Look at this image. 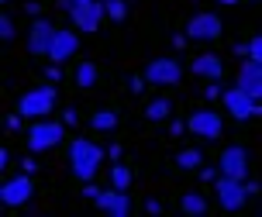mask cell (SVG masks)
<instances>
[{
    "label": "cell",
    "mask_w": 262,
    "mask_h": 217,
    "mask_svg": "<svg viewBox=\"0 0 262 217\" xmlns=\"http://www.w3.org/2000/svg\"><path fill=\"white\" fill-rule=\"evenodd\" d=\"M235 86L245 90L252 100H259V97H262V62L242 59V66H238V76H235Z\"/></svg>",
    "instance_id": "cell-14"
},
{
    "label": "cell",
    "mask_w": 262,
    "mask_h": 217,
    "mask_svg": "<svg viewBox=\"0 0 262 217\" xmlns=\"http://www.w3.org/2000/svg\"><path fill=\"white\" fill-rule=\"evenodd\" d=\"M183 128L190 135H196V138H204V141H217L221 131H224V121H221L217 111H193V114L186 117Z\"/></svg>",
    "instance_id": "cell-6"
},
{
    "label": "cell",
    "mask_w": 262,
    "mask_h": 217,
    "mask_svg": "<svg viewBox=\"0 0 262 217\" xmlns=\"http://www.w3.org/2000/svg\"><path fill=\"white\" fill-rule=\"evenodd\" d=\"M190 73H193V76H200V79H207V83H217V79L224 76V59H221V55H214V52L193 55Z\"/></svg>",
    "instance_id": "cell-16"
},
{
    "label": "cell",
    "mask_w": 262,
    "mask_h": 217,
    "mask_svg": "<svg viewBox=\"0 0 262 217\" xmlns=\"http://www.w3.org/2000/svg\"><path fill=\"white\" fill-rule=\"evenodd\" d=\"M90 124L97 131H111V128H118V114H114V111H97V114L90 117Z\"/></svg>",
    "instance_id": "cell-22"
},
{
    "label": "cell",
    "mask_w": 262,
    "mask_h": 217,
    "mask_svg": "<svg viewBox=\"0 0 262 217\" xmlns=\"http://www.w3.org/2000/svg\"><path fill=\"white\" fill-rule=\"evenodd\" d=\"M55 111V90L35 86L17 97V117H49Z\"/></svg>",
    "instance_id": "cell-3"
},
{
    "label": "cell",
    "mask_w": 262,
    "mask_h": 217,
    "mask_svg": "<svg viewBox=\"0 0 262 217\" xmlns=\"http://www.w3.org/2000/svg\"><path fill=\"white\" fill-rule=\"evenodd\" d=\"M145 210H148V214H162V204H159V200H148Z\"/></svg>",
    "instance_id": "cell-27"
},
{
    "label": "cell",
    "mask_w": 262,
    "mask_h": 217,
    "mask_svg": "<svg viewBox=\"0 0 262 217\" xmlns=\"http://www.w3.org/2000/svg\"><path fill=\"white\" fill-rule=\"evenodd\" d=\"M100 162H104V152H100L90 138H73L69 141V169H73L76 183H90V179L97 176Z\"/></svg>",
    "instance_id": "cell-1"
},
{
    "label": "cell",
    "mask_w": 262,
    "mask_h": 217,
    "mask_svg": "<svg viewBox=\"0 0 262 217\" xmlns=\"http://www.w3.org/2000/svg\"><path fill=\"white\" fill-rule=\"evenodd\" d=\"M97 83H100V66L90 62V59H86V62H79L76 66V86L79 90H93Z\"/></svg>",
    "instance_id": "cell-17"
},
{
    "label": "cell",
    "mask_w": 262,
    "mask_h": 217,
    "mask_svg": "<svg viewBox=\"0 0 262 217\" xmlns=\"http://www.w3.org/2000/svg\"><path fill=\"white\" fill-rule=\"evenodd\" d=\"M97 193H100V190H97V186H90V183H86V186H83V197H86V200H93V197H97Z\"/></svg>",
    "instance_id": "cell-28"
},
{
    "label": "cell",
    "mask_w": 262,
    "mask_h": 217,
    "mask_svg": "<svg viewBox=\"0 0 262 217\" xmlns=\"http://www.w3.org/2000/svg\"><path fill=\"white\" fill-rule=\"evenodd\" d=\"M131 179H135V172H131L128 166L111 169V186H114V190H131Z\"/></svg>",
    "instance_id": "cell-21"
},
{
    "label": "cell",
    "mask_w": 262,
    "mask_h": 217,
    "mask_svg": "<svg viewBox=\"0 0 262 217\" xmlns=\"http://www.w3.org/2000/svg\"><path fill=\"white\" fill-rule=\"evenodd\" d=\"M79 52V31L76 28H55L52 31V41H49V62H69L73 55Z\"/></svg>",
    "instance_id": "cell-5"
},
{
    "label": "cell",
    "mask_w": 262,
    "mask_h": 217,
    "mask_svg": "<svg viewBox=\"0 0 262 217\" xmlns=\"http://www.w3.org/2000/svg\"><path fill=\"white\" fill-rule=\"evenodd\" d=\"M4 169H7V148L0 145V172H4Z\"/></svg>",
    "instance_id": "cell-30"
},
{
    "label": "cell",
    "mask_w": 262,
    "mask_h": 217,
    "mask_svg": "<svg viewBox=\"0 0 262 217\" xmlns=\"http://www.w3.org/2000/svg\"><path fill=\"white\" fill-rule=\"evenodd\" d=\"M200 162H204V155L196 152V148H183V152L176 155V166H180V169H186V172L200 169Z\"/></svg>",
    "instance_id": "cell-20"
},
{
    "label": "cell",
    "mask_w": 262,
    "mask_h": 217,
    "mask_svg": "<svg viewBox=\"0 0 262 217\" xmlns=\"http://www.w3.org/2000/svg\"><path fill=\"white\" fill-rule=\"evenodd\" d=\"M4 4H7V0H0V7H4Z\"/></svg>",
    "instance_id": "cell-33"
},
{
    "label": "cell",
    "mask_w": 262,
    "mask_h": 217,
    "mask_svg": "<svg viewBox=\"0 0 262 217\" xmlns=\"http://www.w3.org/2000/svg\"><path fill=\"white\" fill-rule=\"evenodd\" d=\"M221 31H224V25L214 11H200L186 21V38H193V41H217Z\"/></svg>",
    "instance_id": "cell-7"
},
{
    "label": "cell",
    "mask_w": 262,
    "mask_h": 217,
    "mask_svg": "<svg viewBox=\"0 0 262 217\" xmlns=\"http://www.w3.org/2000/svg\"><path fill=\"white\" fill-rule=\"evenodd\" d=\"M145 83H152V86H176L180 79H183V66L176 62V59H156V62L145 66Z\"/></svg>",
    "instance_id": "cell-9"
},
{
    "label": "cell",
    "mask_w": 262,
    "mask_h": 217,
    "mask_svg": "<svg viewBox=\"0 0 262 217\" xmlns=\"http://www.w3.org/2000/svg\"><path fill=\"white\" fill-rule=\"evenodd\" d=\"M224 7H235V4H242V0H221Z\"/></svg>",
    "instance_id": "cell-32"
},
{
    "label": "cell",
    "mask_w": 262,
    "mask_h": 217,
    "mask_svg": "<svg viewBox=\"0 0 262 217\" xmlns=\"http://www.w3.org/2000/svg\"><path fill=\"white\" fill-rule=\"evenodd\" d=\"M221 100H224L228 114L235 117V121H252V117H259V100H252L245 90H238V86L224 90V93H221Z\"/></svg>",
    "instance_id": "cell-10"
},
{
    "label": "cell",
    "mask_w": 262,
    "mask_h": 217,
    "mask_svg": "<svg viewBox=\"0 0 262 217\" xmlns=\"http://www.w3.org/2000/svg\"><path fill=\"white\" fill-rule=\"evenodd\" d=\"M66 138V128L59 121H49V117H35V124L28 128V148L31 152H49V148H59Z\"/></svg>",
    "instance_id": "cell-2"
},
{
    "label": "cell",
    "mask_w": 262,
    "mask_h": 217,
    "mask_svg": "<svg viewBox=\"0 0 262 217\" xmlns=\"http://www.w3.org/2000/svg\"><path fill=\"white\" fill-rule=\"evenodd\" d=\"M100 4H104V14L111 21H124L128 17V4L124 0H100Z\"/></svg>",
    "instance_id": "cell-23"
},
{
    "label": "cell",
    "mask_w": 262,
    "mask_h": 217,
    "mask_svg": "<svg viewBox=\"0 0 262 217\" xmlns=\"http://www.w3.org/2000/svg\"><path fill=\"white\" fill-rule=\"evenodd\" d=\"M31 193H35L31 176H14L0 186V204L4 207H25L28 200H31Z\"/></svg>",
    "instance_id": "cell-12"
},
{
    "label": "cell",
    "mask_w": 262,
    "mask_h": 217,
    "mask_svg": "<svg viewBox=\"0 0 262 217\" xmlns=\"http://www.w3.org/2000/svg\"><path fill=\"white\" fill-rule=\"evenodd\" d=\"M17 31H14V21L7 17V14H0V41H11Z\"/></svg>",
    "instance_id": "cell-25"
},
{
    "label": "cell",
    "mask_w": 262,
    "mask_h": 217,
    "mask_svg": "<svg viewBox=\"0 0 262 217\" xmlns=\"http://www.w3.org/2000/svg\"><path fill=\"white\" fill-rule=\"evenodd\" d=\"M93 204L100 207L104 214H111V217H128L131 214V197H128V190H100L97 197H93Z\"/></svg>",
    "instance_id": "cell-15"
},
{
    "label": "cell",
    "mask_w": 262,
    "mask_h": 217,
    "mask_svg": "<svg viewBox=\"0 0 262 217\" xmlns=\"http://www.w3.org/2000/svg\"><path fill=\"white\" fill-rule=\"evenodd\" d=\"M214 197H217L221 210H228V214H235V210H242V207L249 204V193H245V186H242V179L221 176V172H217V179H214Z\"/></svg>",
    "instance_id": "cell-4"
},
{
    "label": "cell",
    "mask_w": 262,
    "mask_h": 217,
    "mask_svg": "<svg viewBox=\"0 0 262 217\" xmlns=\"http://www.w3.org/2000/svg\"><path fill=\"white\" fill-rule=\"evenodd\" d=\"M69 17H73V28H79V31H100V25H104V4L100 0H86L79 7H69Z\"/></svg>",
    "instance_id": "cell-11"
},
{
    "label": "cell",
    "mask_w": 262,
    "mask_h": 217,
    "mask_svg": "<svg viewBox=\"0 0 262 217\" xmlns=\"http://www.w3.org/2000/svg\"><path fill=\"white\" fill-rule=\"evenodd\" d=\"M245 59L262 62V38H259V35H252V38H249V45H245Z\"/></svg>",
    "instance_id": "cell-24"
},
{
    "label": "cell",
    "mask_w": 262,
    "mask_h": 217,
    "mask_svg": "<svg viewBox=\"0 0 262 217\" xmlns=\"http://www.w3.org/2000/svg\"><path fill=\"white\" fill-rule=\"evenodd\" d=\"M52 31H55V25L45 21V17H35V21H31V28H28V52H31L35 59H45V55H49Z\"/></svg>",
    "instance_id": "cell-13"
},
{
    "label": "cell",
    "mask_w": 262,
    "mask_h": 217,
    "mask_svg": "<svg viewBox=\"0 0 262 217\" xmlns=\"http://www.w3.org/2000/svg\"><path fill=\"white\" fill-rule=\"evenodd\" d=\"M207 97H210V100H217V97H221V90H217V83H210V86H207Z\"/></svg>",
    "instance_id": "cell-29"
},
{
    "label": "cell",
    "mask_w": 262,
    "mask_h": 217,
    "mask_svg": "<svg viewBox=\"0 0 262 217\" xmlns=\"http://www.w3.org/2000/svg\"><path fill=\"white\" fill-rule=\"evenodd\" d=\"M142 90H145V79L135 76V79H131V93H142Z\"/></svg>",
    "instance_id": "cell-26"
},
{
    "label": "cell",
    "mask_w": 262,
    "mask_h": 217,
    "mask_svg": "<svg viewBox=\"0 0 262 217\" xmlns=\"http://www.w3.org/2000/svg\"><path fill=\"white\" fill-rule=\"evenodd\" d=\"M180 210H183V214H190V217H200V214H207V200H204L200 193H183Z\"/></svg>",
    "instance_id": "cell-18"
},
{
    "label": "cell",
    "mask_w": 262,
    "mask_h": 217,
    "mask_svg": "<svg viewBox=\"0 0 262 217\" xmlns=\"http://www.w3.org/2000/svg\"><path fill=\"white\" fill-rule=\"evenodd\" d=\"M249 152L242 148V145H228L221 155H217V172L221 176H231V179H249Z\"/></svg>",
    "instance_id": "cell-8"
},
{
    "label": "cell",
    "mask_w": 262,
    "mask_h": 217,
    "mask_svg": "<svg viewBox=\"0 0 262 217\" xmlns=\"http://www.w3.org/2000/svg\"><path fill=\"white\" fill-rule=\"evenodd\" d=\"M169 114H172V107H169L166 97H159V100H152L148 107H145V117H148V121H166Z\"/></svg>",
    "instance_id": "cell-19"
},
{
    "label": "cell",
    "mask_w": 262,
    "mask_h": 217,
    "mask_svg": "<svg viewBox=\"0 0 262 217\" xmlns=\"http://www.w3.org/2000/svg\"><path fill=\"white\" fill-rule=\"evenodd\" d=\"M59 4H62L66 11H69V7H79V4H86V0H59Z\"/></svg>",
    "instance_id": "cell-31"
}]
</instances>
